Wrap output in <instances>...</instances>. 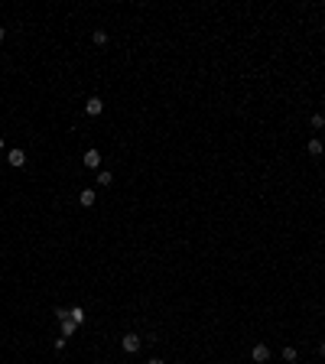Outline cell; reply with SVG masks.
Returning <instances> with one entry per match:
<instances>
[{
	"label": "cell",
	"instance_id": "1",
	"mask_svg": "<svg viewBox=\"0 0 325 364\" xmlns=\"http://www.w3.org/2000/svg\"><path fill=\"white\" fill-rule=\"evenodd\" d=\"M140 345H143V338L137 332H127L124 338H120V348H124L127 354H137V351H140Z\"/></svg>",
	"mask_w": 325,
	"mask_h": 364
},
{
	"label": "cell",
	"instance_id": "2",
	"mask_svg": "<svg viewBox=\"0 0 325 364\" xmlns=\"http://www.w3.org/2000/svg\"><path fill=\"white\" fill-rule=\"evenodd\" d=\"M101 111H104V101H101V98H88L85 101V114L88 117H98Z\"/></svg>",
	"mask_w": 325,
	"mask_h": 364
},
{
	"label": "cell",
	"instance_id": "3",
	"mask_svg": "<svg viewBox=\"0 0 325 364\" xmlns=\"http://www.w3.org/2000/svg\"><path fill=\"white\" fill-rule=\"evenodd\" d=\"M250 358H254L257 364H267V361H270V348H267L263 342H260V345H254V351H250Z\"/></svg>",
	"mask_w": 325,
	"mask_h": 364
},
{
	"label": "cell",
	"instance_id": "4",
	"mask_svg": "<svg viewBox=\"0 0 325 364\" xmlns=\"http://www.w3.org/2000/svg\"><path fill=\"white\" fill-rule=\"evenodd\" d=\"M7 163H10V166H23V163H26V153H23L20 147H13V150H7Z\"/></svg>",
	"mask_w": 325,
	"mask_h": 364
},
{
	"label": "cell",
	"instance_id": "5",
	"mask_svg": "<svg viewBox=\"0 0 325 364\" xmlns=\"http://www.w3.org/2000/svg\"><path fill=\"white\" fill-rule=\"evenodd\" d=\"M85 166H88V169H98V166H101V153H98L95 147L85 150Z\"/></svg>",
	"mask_w": 325,
	"mask_h": 364
},
{
	"label": "cell",
	"instance_id": "6",
	"mask_svg": "<svg viewBox=\"0 0 325 364\" xmlns=\"http://www.w3.org/2000/svg\"><path fill=\"white\" fill-rule=\"evenodd\" d=\"M78 202L85 205V208H91V205L98 202V195H95V189H81V192H78Z\"/></svg>",
	"mask_w": 325,
	"mask_h": 364
},
{
	"label": "cell",
	"instance_id": "7",
	"mask_svg": "<svg viewBox=\"0 0 325 364\" xmlns=\"http://www.w3.org/2000/svg\"><path fill=\"white\" fill-rule=\"evenodd\" d=\"M68 319L75 322V325H81V322H85V309H81V306H72V309H68Z\"/></svg>",
	"mask_w": 325,
	"mask_h": 364
},
{
	"label": "cell",
	"instance_id": "8",
	"mask_svg": "<svg viewBox=\"0 0 325 364\" xmlns=\"http://www.w3.org/2000/svg\"><path fill=\"white\" fill-rule=\"evenodd\" d=\"M59 325H62V338H68V335H75L78 332V325L72 319H65V322H59Z\"/></svg>",
	"mask_w": 325,
	"mask_h": 364
},
{
	"label": "cell",
	"instance_id": "9",
	"mask_svg": "<svg viewBox=\"0 0 325 364\" xmlns=\"http://www.w3.org/2000/svg\"><path fill=\"white\" fill-rule=\"evenodd\" d=\"M322 140H309V153H312V156H322Z\"/></svg>",
	"mask_w": 325,
	"mask_h": 364
},
{
	"label": "cell",
	"instance_id": "10",
	"mask_svg": "<svg viewBox=\"0 0 325 364\" xmlns=\"http://www.w3.org/2000/svg\"><path fill=\"white\" fill-rule=\"evenodd\" d=\"M296 358H299V351H296L292 345H286V348H283V361H296Z\"/></svg>",
	"mask_w": 325,
	"mask_h": 364
},
{
	"label": "cell",
	"instance_id": "11",
	"mask_svg": "<svg viewBox=\"0 0 325 364\" xmlns=\"http://www.w3.org/2000/svg\"><path fill=\"white\" fill-rule=\"evenodd\" d=\"M111 182H114V176H111L108 169H101V172H98V185H111Z\"/></svg>",
	"mask_w": 325,
	"mask_h": 364
},
{
	"label": "cell",
	"instance_id": "12",
	"mask_svg": "<svg viewBox=\"0 0 325 364\" xmlns=\"http://www.w3.org/2000/svg\"><path fill=\"white\" fill-rule=\"evenodd\" d=\"M309 124H312L315 130H322V127H325V114H312V117H309Z\"/></svg>",
	"mask_w": 325,
	"mask_h": 364
},
{
	"label": "cell",
	"instance_id": "13",
	"mask_svg": "<svg viewBox=\"0 0 325 364\" xmlns=\"http://www.w3.org/2000/svg\"><path fill=\"white\" fill-rule=\"evenodd\" d=\"M91 39H95V46H108V33H104V30H98Z\"/></svg>",
	"mask_w": 325,
	"mask_h": 364
},
{
	"label": "cell",
	"instance_id": "14",
	"mask_svg": "<svg viewBox=\"0 0 325 364\" xmlns=\"http://www.w3.org/2000/svg\"><path fill=\"white\" fill-rule=\"evenodd\" d=\"M146 364H162V358H150V361H146Z\"/></svg>",
	"mask_w": 325,
	"mask_h": 364
},
{
	"label": "cell",
	"instance_id": "15",
	"mask_svg": "<svg viewBox=\"0 0 325 364\" xmlns=\"http://www.w3.org/2000/svg\"><path fill=\"white\" fill-rule=\"evenodd\" d=\"M3 39H7V30H3V26H0V43H3Z\"/></svg>",
	"mask_w": 325,
	"mask_h": 364
},
{
	"label": "cell",
	"instance_id": "16",
	"mask_svg": "<svg viewBox=\"0 0 325 364\" xmlns=\"http://www.w3.org/2000/svg\"><path fill=\"white\" fill-rule=\"evenodd\" d=\"M319 354H325V342H322V345H319Z\"/></svg>",
	"mask_w": 325,
	"mask_h": 364
},
{
	"label": "cell",
	"instance_id": "17",
	"mask_svg": "<svg viewBox=\"0 0 325 364\" xmlns=\"http://www.w3.org/2000/svg\"><path fill=\"white\" fill-rule=\"evenodd\" d=\"M0 150H3V137H0Z\"/></svg>",
	"mask_w": 325,
	"mask_h": 364
}]
</instances>
